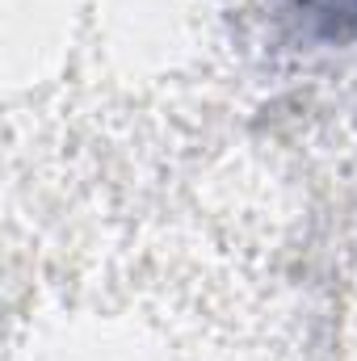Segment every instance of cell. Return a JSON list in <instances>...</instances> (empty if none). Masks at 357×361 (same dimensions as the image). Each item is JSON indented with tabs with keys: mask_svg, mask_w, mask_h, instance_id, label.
I'll use <instances>...</instances> for the list:
<instances>
[{
	"mask_svg": "<svg viewBox=\"0 0 357 361\" xmlns=\"http://www.w3.org/2000/svg\"><path fill=\"white\" fill-rule=\"evenodd\" d=\"M303 4H307V8H320L324 17H332V25L357 17V0H303Z\"/></svg>",
	"mask_w": 357,
	"mask_h": 361,
	"instance_id": "6da1fadb",
	"label": "cell"
}]
</instances>
